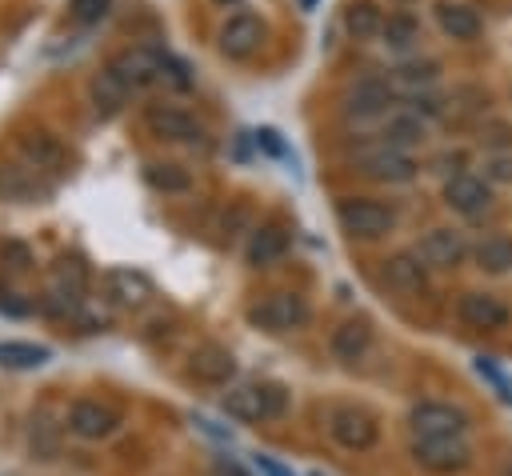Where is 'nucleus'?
<instances>
[{
    "mask_svg": "<svg viewBox=\"0 0 512 476\" xmlns=\"http://www.w3.org/2000/svg\"><path fill=\"white\" fill-rule=\"evenodd\" d=\"M0 252H4L8 260H16V268H28V264H32V256H28V248H24V244L4 240V244H0Z\"/></svg>",
    "mask_w": 512,
    "mask_h": 476,
    "instance_id": "obj_36",
    "label": "nucleus"
},
{
    "mask_svg": "<svg viewBox=\"0 0 512 476\" xmlns=\"http://www.w3.org/2000/svg\"><path fill=\"white\" fill-rule=\"evenodd\" d=\"M20 152H24L28 168H36L40 176H68L72 172V152L48 132H24Z\"/></svg>",
    "mask_w": 512,
    "mask_h": 476,
    "instance_id": "obj_9",
    "label": "nucleus"
},
{
    "mask_svg": "<svg viewBox=\"0 0 512 476\" xmlns=\"http://www.w3.org/2000/svg\"><path fill=\"white\" fill-rule=\"evenodd\" d=\"M224 412L240 424H260V420H276L288 412V388L284 384H236L224 392Z\"/></svg>",
    "mask_w": 512,
    "mask_h": 476,
    "instance_id": "obj_1",
    "label": "nucleus"
},
{
    "mask_svg": "<svg viewBox=\"0 0 512 476\" xmlns=\"http://www.w3.org/2000/svg\"><path fill=\"white\" fill-rule=\"evenodd\" d=\"M384 144H392V148H412V144H420L424 140V120L416 116V112H396V116H388V124H384Z\"/></svg>",
    "mask_w": 512,
    "mask_h": 476,
    "instance_id": "obj_27",
    "label": "nucleus"
},
{
    "mask_svg": "<svg viewBox=\"0 0 512 476\" xmlns=\"http://www.w3.org/2000/svg\"><path fill=\"white\" fill-rule=\"evenodd\" d=\"M336 220L356 240H380L392 232L396 212L380 200H368V196H344V200H336Z\"/></svg>",
    "mask_w": 512,
    "mask_h": 476,
    "instance_id": "obj_2",
    "label": "nucleus"
},
{
    "mask_svg": "<svg viewBox=\"0 0 512 476\" xmlns=\"http://www.w3.org/2000/svg\"><path fill=\"white\" fill-rule=\"evenodd\" d=\"M316 4H320V0H300V8H304V12H312Z\"/></svg>",
    "mask_w": 512,
    "mask_h": 476,
    "instance_id": "obj_39",
    "label": "nucleus"
},
{
    "mask_svg": "<svg viewBox=\"0 0 512 476\" xmlns=\"http://www.w3.org/2000/svg\"><path fill=\"white\" fill-rule=\"evenodd\" d=\"M436 24H440L444 36H452V40H476V36H480V16H476V8L456 4V0H440V4H436Z\"/></svg>",
    "mask_w": 512,
    "mask_h": 476,
    "instance_id": "obj_21",
    "label": "nucleus"
},
{
    "mask_svg": "<svg viewBox=\"0 0 512 476\" xmlns=\"http://www.w3.org/2000/svg\"><path fill=\"white\" fill-rule=\"evenodd\" d=\"M256 468H260L264 476H292V472H288V468H284L280 460H272V456H264V452L256 456Z\"/></svg>",
    "mask_w": 512,
    "mask_h": 476,
    "instance_id": "obj_38",
    "label": "nucleus"
},
{
    "mask_svg": "<svg viewBox=\"0 0 512 476\" xmlns=\"http://www.w3.org/2000/svg\"><path fill=\"white\" fill-rule=\"evenodd\" d=\"M384 44L388 48H408L416 36H420V24H416V16H408V12H396V16H388L384 20Z\"/></svg>",
    "mask_w": 512,
    "mask_h": 476,
    "instance_id": "obj_32",
    "label": "nucleus"
},
{
    "mask_svg": "<svg viewBox=\"0 0 512 476\" xmlns=\"http://www.w3.org/2000/svg\"><path fill=\"white\" fill-rule=\"evenodd\" d=\"M412 460L428 472H464L472 464V448L464 444V436H420L412 440Z\"/></svg>",
    "mask_w": 512,
    "mask_h": 476,
    "instance_id": "obj_5",
    "label": "nucleus"
},
{
    "mask_svg": "<svg viewBox=\"0 0 512 476\" xmlns=\"http://www.w3.org/2000/svg\"><path fill=\"white\" fill-rule=\"evenodd\" d=\"M144 180H148L156 192H188V188H192L188 168H180V164H164V160L144 164Z\"/></svg>",
    "mask_w": 512,
    "mask_h": 476,
    "instance_id": "obj_29",
    "label": "nucleus"
},
{
    "mask_svg": "<svg viewBox=\"0 0 512 476\" xmlns=\"http://www.w3.org/2000/svg\"><path fill=\"white\" fill-rule=\"evenodd\" d=\"M488 180L512 184V156H492V160H488Z\"/></svg>",
    "mask_w": 512,
    "mask_h": 476,
    "instance_id": "obj_35",
    "label": "nucleus"
},
{
    "mask_svg": "<svg viewBox=\"0 0 512 476\" xmlns=\"http://www.w3.org/2000/svg\"><path fill=\"white\" fill-rule=\"evenodd\" d=\"M444 204L452 208V212H460V216H484L488 208H492V188L480 180V176H472V172H456L448 184H444Z\"/></svg>",
    "mask_w": 512,
    "mask_h": 476,
    "instance_id": "obj_13",
    "label": "nucleus"
},
{
    "mask_svg": "<svg viewBox=\"0 0 512 476\" xmlns=\"http://www.w3.org/2000/svg\"><path fill=\"white\" fill-rule=\"evenodd\" d=\"M52 352L44 344H28V340H0V364L4 368H40Z\"/></svg>",
    "mask_w": 512,
    "mask_h": 476,
    "instance_id": "obj_31",
    "label": "nucleus"
},
{
    "mask_svg": "<svg viewBox=\"0 0 512 476\" xmlns=\"http://www.w3.org/2000/svg\"><path fill=\"white\" fill-rule=\"evenodd\" d=\"M108 292H112L116 304L140 308V304L152 296V284H148V276L136 272V268H112V272H108Z\"/></svg>",
    "mask_w": 512,
    "mask_h": 476,
    "instance_id": "obj_23",
    "label": "nucleus"
},
{
    "mask_svg": "<svg viewBox=\"0 0 512 476\" xmlns=\"http://www.w3.org/2000/svg\"><path fill=\"white\" fill-rule=\"evenodd\" d=\"M216 4H240V0H216Z\"/></svg>",
    "mask_w": 512,
    "mask_h": 476,
    "instance_id": "obj_40",
    "label": "nucleus"
},
{
    "mask_svg": "<svg viewBox=\"0 0 512 476\" xmlns=\"http://www.w3.org/2000/svg\"><path fill=\"white\" fill-rule=\"evenodd\" d=\"M284 252H288V232H284L280 224H264V228H256L252 240H248V264H252V268H268V264H276Z\"/></svg>",
    "mask_w": 512,
    "mask_h": 476,
    "instance_id": "obj_22",
    "label": "nucleus"
},
{
    "mask_svg": "<svg viewBox=\"0 0 512 476\" xmlns=\"http://www.w3.org/2000/svg\"><path fill=\"white\" fill-rule=\"evenodd\" d=\"M256 144H264L272 156H284V144H280V136H276L272 128H260V132H256Z\"/></svg>",
    "mask_w": 512,
    "mask_h": 476,
    "instance_id": "obj_37",
    "label": "nucleus"
},
{
    "mask_svg": "<svg viewBox=\"0 0 512 476\" xmlns=\"http://www.w3.org/2000/svg\"><path fill=\"white\" fill-rule=\"evenodd\" d=\"M68 8H72V16H76L80 24H100V20L108 16L112 0H68Z\"/></svg>",
    "mask_w": 512,
    "mask_h": 476,
    "instance_id": "obj_33",
    "label": "nucleus"
},
{
    "mask_svg": "<svg viewBox=\"0 0 512 476\" xmlns=\"http://www.w3.org/2000/svg\"><path fill=\"white\" fill-rule=\"evenodd\" d=\"M472 256H476V268H484L492 276H504L512 268V240L508 236H484L472 248Z\"/></svg>",
    "mask_w": 512,
    "mask_h": 476,
    "instance_id": "obj_25",
    "label": "nucleus"
},
{
    "mask_svg": "<svg viewBox=\"0 0 512 476\" xmlns=\"http://www.w3.org/2000/svg\"><path fill=\"white\" fill-rule=\"evenodd\" d=\"M368 344H372V324H368L364 316L344 320L340 328H332V340H328L332 356H336V360H344V364L360 360V356L368 352Z\"/></svg>",
    "mask_w": 512,
    "mask_h": 476,
    "instance_id": "obj_19",
    "label": "nucleus"
},
{
    "mask_svg": "<svg viewBox=\"0 0 512 476\" xmlns=\"http://www.w3.org/2000/svg\"><path fill=\"white\" fill-rule=\"evenodd\" d=\"M0 196L16 200V204H40L52 196V184L28 164H4L0 168Z\"/></svg>",
    "mask_w": 512,
    "mask_h": 476,
    "instance_id": "obj_15",
    "label": "nucleus"
},
{
    "mask_svg": "<svg viewBox=\"0 0 512 476\" xmlns=\"http://www.w3.org/2000/svg\"><path fill=\"white\" fill-rule=\"evenodd\" d=\"M188 368H192V376H196L200 384H228V380L236 376V360H232V352L220 348V344H200V348L192 352Z\"/></svg>",
    "mask_w": 512,
    "mask_h": 476,
    "instance_id": "obj_18",
    "label": "nucleus"
},
{
    "mask_svg": "<svg viewBox=\"0 0 512 476\" xmlns=\"http://www.w3.org/2000/svg\"><path fill=\"white\" fill-rule=\"evenodd\" d=\"M144 124H148L160 140H176V144H200V140H204L200 120L188 116L184 108H172V104H148V108H144Z\"/></svg>",
    "mask_w": 512,
    "mask_h": 476,
    "instance_id": "obj_11",
    "label": "nucleus"
},
{
    "mask_svg": "<svg viewBox=\"0 0 512 476\" xmlns=\"http://www.w3.org/2000/svg\"><path fill=\"white\" fill-rule=\"evenodd\" d=\"M312 476H320V472H312Z\"/></svg>",
    "mask_w": 512,
    "mask_h": 476,
    "instance_id": "obj_42",
    "label": "nucleus"
},
{
    "mask_svg": "<svg viewBox=\"0 0 512 476\" xmlns=\"http://www.w3.org/2000/svg\"><path fill=\"white\" fill-rule=\"evenodd\" d=\"M384 284L396 296H420L428 288V268L416 252H396L384 260Z\"/></svg>",
    "mask_w": 512,
    "mask_h": 476,
    "instance_id": "obj_16",
    "label": "nucleus"
},
{
    "mask_svg": "<svg viewBox=\"0 0 512 476\" xmlns=\"http://www.w3.org/2000/svg\"><path fill=\"white\" fill-rule=\"evenodd\" d=\"M0 296H4V280H0Z\"/></svg>",
    "mask_w": 512,
    "mask_h": 476,
    "instance_id": "obj_41",
    "label": "nucleus"
},
{
    "mask_svg": "<svg viewBox=\"0 0 512 476\" xmlns=\"http://www.w3.org/2000/svg\"><path fill=\"white\" fill-rule=\"evenodd\" d=\"M456 316H460V324H468L476 332H500L512 320L508 304L500 296H492V292H464L456 300Z\"/></svg>",
    "mask_w": 512,
    "mask_h": 476,
    "instance_id": "obj_10",
    "label": "nucleus"
},
{
    "mask_svg": "<svg viewBox=\"0 0 512 476\" xmlns=\"http://www.w3.org/2000/svg\"><path fill=\"white\" fill-rule=\"evenodd\" d=\"M356 168L380 184H408L416 176V160L404 152V148H392L384 140L376 144H360L356 148Z\"/></svg>",
    "mask_w": 512,
    "mask_h": 476,
    "instance_id": "obj_4",
    "label": "nucleus"
},
{
    "mask_svg": "<svg viewBox=\"0 0 512 476\" xmlns=\"http://www.w3.org/2000/svg\"><path fill=\"white\" fill-rule=\"evenodd\" d=\"M52 280H56V296L68 300V304H76L84 296V288H88V272H84L80 260H60L52 268Z\"/></svg>",
    "mask_w": 512,
    "mask_h": 476,
    "instance_id": "obj_30",
    "label": "nucleus"
},
{
    "mask_svg": "<svg viewBox=\"0 0 512 476\" xmlns=\"http://www.w3.org/2000/svg\"><path fill=\"white\" fill-rule=\"evenodd\" d=\"M436 76H440V64L436 60H408V64H400V68L388 72V84L416 92V88H428Z\"/></svg>",
    "mask_w": 512,
    "mask_h": 476,
    "instance_id": "obj_28",
    "label": "nucleus"
},
{
    "mask_svg": "<svg viewBox=\"0 0 512 476\" xmlns=\"http://www.w3.org/2000/svg\"><path fill=\"white\" fill-rule=\"evenodd\" d=\"M88 96H92V104H96V112H100V116H112V112L128 100V88H124V84L104 68V72H96V76H92Z\"/></svg>",
    "mask_w": 512,
    "mask_h": 476,
    "instance_id": "obj_26",
    "label": "nucleus"
},
{
    "mask_svg": "<svg viewBox=\"0 0 512 476\" xmlns=\"http://www.w3.org/2000/svg\"><path fill=\"white\" fill-rule=\"evenodd\" d=\"M388 104H392V84H388V80H376V76H368V80H360V84L348 92V100H344V112L364 120V116H380Z\"/></svg>",
    "mask_w": 512,
    "mask_h": 476,
    "instance_id": "obj_20",
    "label": "nucleus"
},
{
    "mask_svg": "<svg viewBox=\"0 0 512 476\" xmlns=\"http://www.w3.org/2000/svg\"><path fill=\"white\" fill-rule=\"evenodd\" d=\"M476 372H480V376H484V380H488V384L500 392V400H512V388H508V380L500 376V368H496L488 356H476Z\"/></svg>",
    "mask_w": 512,
    "mask_h": 476,
    "instance_id": "obj_34",
    "label": "nucleus"
},
{
    "mask_svg": "<svg viewBox=\"0 0 512 476\" xmlns=\"http://www.w3.org/2000/svg\"><path fill=\"white\" fill-rule=\"evenodd\" d=\"M104 68H108L128 92H140V88H148V84L160 80L164 60H160V48H124V52H116Z\"/></svg>",
    "mask_w": 512,
    "mask_h": 476,
    "instance_id": "obj_7",
    "label": "nucleus"
},
{
    "mask_svg": "<svg viewBox=\"0 0 512 476\" xmlns=\"http://www.w3.org/2000/svg\"><path fill=\"white\" fill-rule=\"evenodd\" d=\"M416 256L424 260V268L448 272V268L464 264L468 240H464V232H456V228H432V232H424V240L416 244Z\"/></svg>",
    "mask_w": 512,
    "mask_h": 476,
    "instance_id": "obj_12",
    "label": "nucleus"
},
{
    "mask_svg": "<svg viewBox=\"0 0 512 476\" xmlns=\"http://www.w3.org/2000/svg\"><path fill=\"white\" fill-rule=\"evenodd\" d=\"M344 32L352 40H372L384 32V12L376 8V0H352L344 8Z\"/></svg>",
    "mask_w": 512,
    "mask_h": 476,
    "instance_id": "obj_24",
    "label": "nucleus"
},
{
    "mask_svg": "<svg viewBox=\"0 0 512 476\" xmlns=\"http://www.w3.org/2000/svg\"><path fill=\"white\" fill-rule=\"evenodd\" d=\"M260 44H264V20H260V16L236 12V16L224 20V28H220V52H224V56L244 60V56H252Z\"/></svg>",
    "mask_w": 512,
    "mask_h": 476,
    "instance_id": "obj_14",
    "label": "nucleus"
},
{
    "mask_svg": "<svg viewBox=\"0 0 512 476\" xmlns=\"http://www.w3.org/2000/svg\"><path fill=\"white\" fill-rule=\"evenodd\" d=\"M408 424H412L416 440H420V436H464L468 412L456 408V404H444V400H424V404L412 408Z\"/></svg>",
    "mask_w": 512,
    "mask_h": 476,
    "instance_id": "obj_8",
    "label": "nucleus"
},
{
    "mask_svg": "<svg viewBox=\"0 0 512 476\" xmlns=\"http://www.w3.org/2000/svg\"><path fill=\"white\" fill-rule=\"evenodd\" d=\"M248 320L264 332H296L312 320V308L300 292H268L260 304L248 308Z\"/></svg>",
    "mask_w": 512,
    "mask_h": 476,
    "instance_id": "obj_3",
    "label": "nucleus"
},
{
    "mask_svg": "<svg viewBox=\"0 0 512 476\" xmlns=\"http://www.w3.org/2000/svg\"><path fill=\"white\" fill-rule=\"evenodd\" d=\"M328 436H332L340 448H348V452H364V448L376 444L380 424H376L372 412H364V408H356V404H340V408L328 412Z\"/></svg>",
    "mask_w": 512,
    "mask_h": 476,
    "instance_id": "obj_6",
    "label": "nucleus"
},
{
    "mask_svg": "<svg viewBox=\"0 0 512 476\" xmlns=\"http://www.w3.org/2000/svg\"><path fill=\"white\" fill-rule=\"evenodd\" d=\"M68 428L76 436H84V440H100V436H108L116 428V412L108 404H100V400H76L68 408Z\"/></svg>",
    "mask_w": 512,
    "mask_h": 476,
    "instance_id": "obj_17",
    "label": "nucleus"
}]
</instances>
